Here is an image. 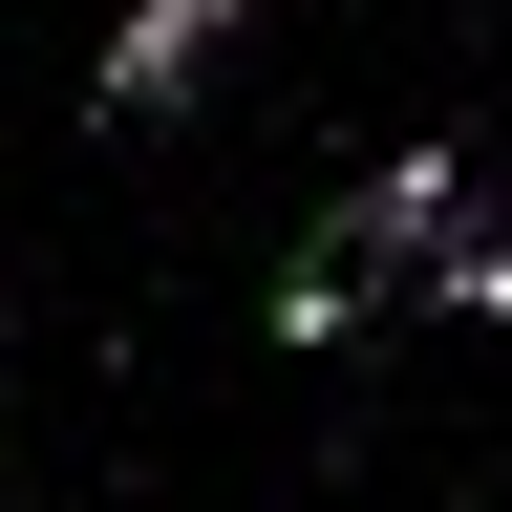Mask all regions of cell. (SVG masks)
I'll return each instance as SVG.
<instances>
[{"label": "cell", "mask_w": 512, "mask_h": 512, "mask_svg": "<svg viewBox=\"0 0 512 512\" xmlns=\"http://www.w3.org/2000/svg\"><path fill=\"white\" fill-rule=\"evenodd\" d=\"M214 43H235V0H128L86 107H107V128H150V107H192V64H214Z\"/></svg>", "instance_id": "6da1fadb"}, {"label": "cell", "mask_w": 512, "mask_h": 512, "mask_svg": "<svg viewBox=\"0 0 512 512\" xmlns=\"http://www.w3.org/2000/svg\"><path fill=\"white\" fill-rule=\"evenodd\" d=\"M448 299H491V320H512V214H470V256H448Z\"/></svg>", "instance_id": "7a4b0ae2"}]
</instances>
